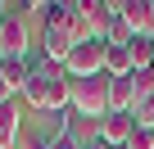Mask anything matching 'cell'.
Here are the masks:
<instances>
[{
    "mask_svg": "<svg viewBox=\"0 0 154 149\" xmlns=\"http://www.w3.org/2000/svg\"><path fill=\"white\" fill-rule=\"evenodd\" d=\"M68 100H72V77L63 72V63H50V59L32 63L27 86H23V104H27V109L63 113V109H68Z\"/></svg>",
    "mask_w": 154,
    "mask_h": 149,
    "instance_id": "obj_1",
    "label": "cell"
},
{
    "mask_svg": "<svg viewBox=\"0 0 154 149\" xmlns=\"http://www.w3.org/2000/svg\"><path fill=\"white\" fill-rule=\"evenodd\" d=\"M72 113H82L91 122L109 118V77L100 72V77H82V82H72V100H68Z\"/></svg>",
    "mask_w": 154,
    "mask_h": 149,
    "instance_id": "obj_2",
    "label": "cell"
},
{
    "mask_svg": "<svg viewBox=\"0 0 154 149\" xmlns=\"http://www.w3.org/2000/svg\"><path fill=\"white\" fill-rule=\"evenodd\" d=\"M104 50H109V41L72 45V54L63 59V72H68L72 82H82V77H100V72H104Z\"/></svg>",
    "mask_w": 154,
    "mask_h": 149,
    "instance_id": "obj_3",
    "label": "cell"
},
{
    "mask_svg": "<svg viewBox=\"0 0 154 149\" xmlns=\"http://www.w3.org/2000/svg\"><path fill=\"white\" fill-rule=\"evenodd\" d=\"M0 54L27 59V14H23V5H9V14L0 18Z\"/></svg>",
    "mask_w": 154,
    "mask_h": 149,
    "instance_id": "obj_4",
    "label": "cell"
},
{
    "mask_svg": "<svg viewBox=\"0 0 154 149\" xmlns=\"http://www.w3.org/2000/svg\"><path fill=\"white\" fill-rule=\"evenodd\" d=\"M118 18L131 36H154V0H118Z\"/></svg>",
    "mask_w": 154,
    "mask_h": 149,
    "instance_id": "obj_5",
    "label": "cell"
},
{
    "mask_svg": "<svg viewBox=\"0 0 154 149\" xmlns=\"http://www.w3.org/2000/svg\"><path fill=\"white\" fill-rule=\"evenodd\" d=\"M131 131H136V118L131 113H109V118L95 122V140H104L109 149H122L131 140Z\"/></svg>",
    "mask_w": 154,
    "mask_h": 149,
    "instance_id": "obj_6",
    "label": "cell"
},
{
    "mask_svg": "<svg viewBox=\"0 0 154 149\" xmlns=\"http://www.w3.org/2000/svg\"><path fill=\"white\" fill-rule=\"evenodd\" d=\"M82 14L91 23V36L104 41L109 27H113V18H118V0H82Z\"/></svg>",
    "mask_w": 154,
    "mask_h": 149,
    "instance_id": "obj_7",
    "label": "cell"
},
{
    "mask_svg": "<svg viewBox=\"0 0 154 149\" xmlns=\"http://www.w3.org/2000/svg\"><path fill=\"white\" fill-rule=\"evenodd\" d=\"M18 136H23V109L9 100L0 109V149H18Z\"/></svg>",
    "mask_w": 154,
    "mask_h": 149,
    "instance_id": "obj_8",
    "label": "cell"
},
{
    "mask_svg": "<svg viewBox=\"0 0 154 149\" xmlns=\"http://www.w3.org/2000/svg\"><path fill=\"white\" fill-rule=\"evenodd\" d=\"M27 72H32V63H27V59H5V63H0V82H5L14 95H23V86H27Z\"/></svg>",
    "mask_w": 154,
    "mask_h": 149,
    "instance_id": "obj_9",
    "label": "cell"
},
{
    "mask_svg": "<svg viewBox=\"0 0 154 149\" xmlns=\"http://www.w3.org/2000/svg\"><path fill=\"white\" fill-rule=\"evenodd\" d=\"M68 54H72V36L63 27H45V59L50 63H63Z\"/></svg>",
    "mask_w": 154,
    "mask_h": 149,
    "instance_id": "obj_10",
    "label": "cell"
},
{
    "mask_svg": "<svg viewBox=\"0 0 154 149\" xmlns=\"http://www.w3.org/2000/svg\"><path fill=\"white\" fill-rule=\"evenodd\" d=\"M131 72H154V36H131Z\"/></svg>",
    "mask_w": 154,
    "mask_h": 149,
    "instance_id": "obj_11",
    "label": "cell"
},
{
    "mask_svg": "<svg viewBox=\"0 0 154 149\" xmlns=\"http://www.w3.org/2000/svg\"><path fill=\"white\" fill-rule=\"evenodd\" d=\"M104 77H131V50L127 45H109L104 50Z\"/></svg>",
    "mask_w": 154,
    "mask_h": 149,
    "instance_id": "obj_12",
    "label": "cell"
},
{
    "mask_svg": "<svg viewBox=\"0 0 154 149\" xmlns=\"http://www.w3.org/2000/svg\"><path fill=\"white\" fill-rule=\"evenodd\" d=\"M122 149H154V131H145V127H136V131H131V140H127Z\"/></svg>",
    "mask_w": 154,
    "mask_h": 149,
    "instance_id": "obj_13",
    "label": "cell"
},
{
    "mask_svg": "<svg viewBox=\"0 0 154 149\" xmlns=\"http://www.w3.org/2000/svg\"><path fill=\"white\" fill-rule=\"evenodd\" d=\"M45 149H86L77 136H45Z\"/></svg>",
    "mask_w": 154,
    "mask_h": 149,
    "instance_id": "obj_14",
    "label": "cell"
},
{
    "mask_svg": "<svg viewBox=\"0 0 154 149\" xmlns=\"http://www.w3.org/2000/svg\"><path fill=\"white\" fill-rule=\"evenodd\" d=\"M18 149H45V136H32V131H23V136H18Z\"/></svg>",
    "mask_w": 154,
    "mask_h": 149,
    "instance_id": "obj_15",
    "label": "cell"
},
{
    "mask_svg": "<svg viewBox=\"0 0 154 149\" xmlns=\"http://www.w3.org/2000/svg\"><path fill=\"white\" fill-rule=\"evenodd\" d=\"M9 100H14V91H9V86H5V82H0V109H5V104H9Z\"/></svg>",
    "mask_w": 154,
    "mask_h": 149,
    "instance_id": "obj_16",
    "label": "cell"
},
{
    "mask_svg": "<svg viewBox=\"0 0 154 149\" xmlns=\"http://www.w3.org/2000/svg\"><path fill=\"white\" fill-rule=\"evenodd\" d=\"M86 149H109V145L104 140H86Z\"/></svg>",
    "mask_w": 154,
    "mask_h": 149,
    "instance_id": "obj_17",
    "label": "cell"
},
{
    "mask_svg": "<svg viewBox=\"0 0 154 149\" xmlns=\"http://www.w3.org/2000/svg\"><path fill=\"white\" fill-rule=\"evenodd\" d=\"M5 14H9V5H5V0H0V18H5Z\"/></svg>",
    "mask_w": 154,
    "mask_h": 149,
    "instance_id": "obj_18",
    "label": "cell"
},
{
    "mask_svg": "<svg viewBox=\"0 0 154 149\" xmlns=\"http://www.w3.org/2000/svg\"><path fill=\"white\" fill-rule=\"evenodd\" d=\"M0 63H5V54H0Z\"/></svg>",
    "mask_w": 154,
    "mask_h": 149,
    "instance_id": "obj_19",
    "label": "cell"
}]
</instances>
